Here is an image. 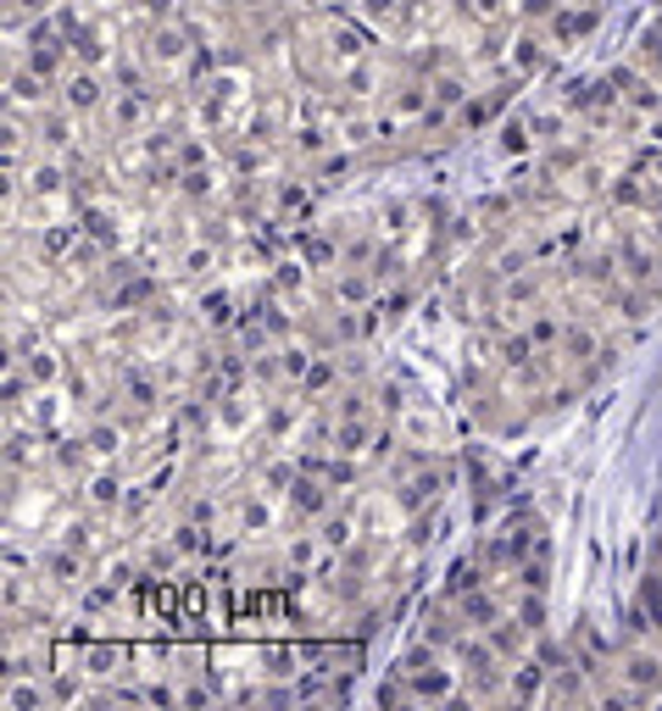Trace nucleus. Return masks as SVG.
<instances>
[{"label":"nucleus","instance_id":"f257e3e1","mask_svg":"<svg viewBox=\"0 0 662 711\" xmlns=\"http://www.w3.org/2000/svg\"><path fill=\"white\" fill-rule=\"evenodd\" d=\"M401 673H406V684H412V700L418 706H457V673L440 662V645H412L401 662H395Z\"/></svg>","mask_w":662,"mask_h":711},{"label":"nucleus","instance_id":"f03ea898","mask_svg":"<svg viewBox=\"0 0 662 711\" xmlns=\"http://www.w3.org/2000/svg\"><path fill=\"white\" fill-rule=\"evenodd\" d=\"M239 106H245V89H239L234 72H212V78L195 83V117H201L212 134H228L234 117H239Z\"/></svg>","mask_w":662,"mask_h":711},{"label":"nucleus","instance_id":"7ed1b4c3","mask_svg":"<svg viewBox=\"0 0 662 711\" xmlns=\"http://www.w3.org/2000/svg\"><path fill=\"white\" fill-rule=\"evenodd\" d=\"M101 123H106V134H112L117 145L145 139L150 123H156V101H150V89H117V95L101 106Z\"/></svg>","mask_w":662,"mask_h":711},{"label":"nucleus","instance_id":"20e7f679","mask_svg":"<svg viewBox=\"0 0 662 711\" xmlns=\"http://www.w3.org/2000/svg\"><path fill=\"white\" fill-rule=\"evenodd\" d=\"M139 56H145V67H161V72L190 67V56H195L190 23H145V45H139Z\"/></svg>","mask_w":662,"mask_h":711},{"label":"nucleus","instance_id":"39448f33","mask_svg":"<svg viewBox=\"0 0 662 711\" xmlns=\"http://www.w3.org/2000/svg\"><path fill=\"white\" fill-rule=\"evenodd\" d=\"M56 101L72 112V117H90V112H101L106 101H112V89H106V78H101V67H67L61 78H56Z\"/></svg>","mask_w":662,"mask_h":711},{"label":"nucleus","instance_id":"423d86ee","mask_svg":"<svg viewBox=\"0 0 662 711\" xmlns=\"http://www.w3.org/2000/svg\"><path fill=\"white\" fill-rule=\"evenodd\" d=\"M546 295H551V273H540V267H524V273H513V279H502V317L507 323H524L535 306H546Z\"/></svg>","mask_w":662,"mask_h":711},{"label":"nucleus","instance_id":"0eeeda50","mask_svg":"<svg viewBox=\"0 0 662 711\" xmlns=\"http://www.w3.org/2000/svg\"><path fill=\"white\" fill-rule=\"evenodd\" d=\"M379 290H384V279L373 273V267H335V273H328V306H351V312H362V306H373L379 301Z\"/></svg>","mask_w":662,"mask_h":711},{"label":"nucleus","instance_id":"6e6552de","mask_svg":"<svg viewBox=\"0 0 662 711\" xmlns=\"http://www.w3.org/2000/svg\"><path fill=\"white\" fill-rule=\"evenodd\" d=\"M284 506H290V517H295V522H323L328 511H335V484L301 467V473H295V484L284 489Z\"/></svg>","mask_w":662,"mask_h":711},{"label":"nucleus","instance_id":"1a4fd4ad","mask_svg":"<svg viewBox=\"0 0 662 711\" xmlns=\"http://www.w3.org/2000/svg\"><path fill=\"white\" fill-rule=\"evenodd\" d=\"M468 629H473V622H468V611H462V600H457V595H440V600H429V606H424V640H429V645L451 651Z\"/></svg>","mask_w":662,"mask_h":711},{"label":"nucleus","instance_id":"9d476101","mask_svg":"<svg viewBox=\"0 0 662 711\" xmlns=\"http://www.w3.org/2000/svg\"><path fill=\"white\" fill-rule=\"evenodd\" d=\"M29 206H34V212L72 206V167H61V161H40V167H29Z\"/></svg>","mask_w":662,"mask_h":711},{"label":"nucleus","instance_id":"9b49d317","mask_svg":"<svg viewBox=\"0 0 662 711\" xmlns=\"http://www.w3.org/2000/svg\"><path fill=\"white\" fill-rule=\"evenodd\" d=\"M596 23H602V7H591V0H568V7L546 23V40H551L557 50H573L579 40L596 34Z\"/></svg>","mask_w":662,"mask_h":711},{"label":"nucleus","instance_id":"f8f14e48","mask_svg":"<svg viewBox=\"0 0 662 711\" xmlns=\"http://www.w3.org/2000/svg\"><path fill=\"white\" fill-rule=\"evenodd\" d=\"M546 684H551V662L535 651L507 667V700H518V706H546Z\"/></svg>","mask_w":662,"mask_h":711},{"label":"nucleus","instance_id":"ddd939ff","mask_svg":"<svg viewBox=\"0 0 662 711\" xmlns=\"http://www.w3.org/2000/svg\"><path fill=\"white\" fill-rule=\"evenodd\" d=\"M56 18H61V29H67V50H72L78 67H106V61H112V45H106V29H101V23L67 18V12H56Z\"/></svg>","mask_w":662,"mask_h":711},{"label":"nucleus","instance_id":"4468645a","mask_svg":"<svg viewBox=\"0 0 662 711\" xmlns=\"http://www.w3.org/2000/svg\"><path fill=\"white\" fill-rule=\"evenodd\" d=\"M435 106V95H429V78H401L395 89H390V106H384V117H395L401 128H418V117Z\"/></svg>","mask_w":662,"mask_h":711},{"label":"nucleus","instance_id":"2eb2a0df","mask_svg":"<svg viewBox=\"0 0 662 711\" xmlns=\"http://www.w3.org/2000/svg\"><path fill=\"white\" fill-rule=\"evenodd\" d=\"M323 56L335 61V67H351V61H362V56H373L368 50V34L357 29V23H323Z\"/></svg>","mask_w":662,"mask_h":711},{"label":"nucleus","instance_id":"dca6fc26","mask_svg":"<svg viewBox=\"0 0 662 711\" xmlns=\"http://www.w3.org/2000/svg\"><path fill=\"white\" fill-rule=\"evenodd\" d=\"M51 89H56V83H51V78H40V72L23 61V67H12V78H7V101H12L18 112H23V106H29V112H45Z\"/></svg>","mask_w":662,"mask_h":711},{"label":"nucleus","instance_id":"f3484780","mask_svg":"<svg viewBox=\"0 0 662 711\" xmlns=\"http://www.w3.org/2000/svg\"><path fill=\"white\" fill-rule=\"evenodd\" d=\"M12 368H23V379H29V390H51V384H67V362L51 350V345H34L29 356H18Z\"/></svg>","mask_w":662,"mask_h":711},{"label":"nucleus","instance_id":"a211bd4d","mask_svg":"<svg viewBox=\"0 0 662 711\" xmlns=\"http://www.w3.org/2000/svg\"><path fill=\"white\" fill-rule=\"evenodd\" d=\"M295 395H301V400H328V395H340V356H328V350H317Z\"/></svg>","mask_w":662,"mask_h":711},{"label":"nucleus","instance_id":"6ab92c4d","mask_svg":"<svg viewBox=\"0 0 662 711\" xmlns=\"http://www.w3.org/2000/svg\"><path fill=\"white\" fill-rule=\"evenodd\" d=\"M78 234H85V223H45V228H40V239H34L40 261H45V267H61V261L72 256Z\"/></svg>","mask_w":662,"mask_h":711},{"label":"nucleus","instance_id":"aec40b11","mask_svg":"<svg viewBox=\"0 0 662 711\" xmlns=\"http://www.w3.org/2000/svg\"><path fill=\"white\" fill-rule=\"evenodd\" d=\"M123 495H128V484H123V473L106 462L101 473H90V484H85V500H90V511H123Z\"/></svg>","mask_w":662,"mask_h":711},{"label":"nucleus","instance_id":"412c9836","mask_svg":"<svg viewBox=\"0 0 662 711\" xmlns=\"http://www.w3.org/2000/svg\"><path fill=\"white\" fill-rule=\"evenodd\" d=\"M45 573H51V584H61V589H78V584H85V573H90V562H85V551H78V545H56L51 556H45Z\"/></svg>","mask_w":662,"mask_h":711},{"label":"nucleus","instance_id":"4be33fe9","mask_svg":"<svg viewBox=\"0 0 662 711\" xmlns=\"http://www.w3.org/2000/svg\"><path fill=\"white\" fill-rule=\"evenodd\" d=\"M551 50H557V45L546 40V29H540V34H535V29L513 34V72H524V78H529V72H540V67L551 61Z\"/></svg>","mask_w":662,"mask_h":711},{"label":"nucleus","instance_id":"5701e85b","mask_svg":"<svg viewBox=\"0 0 662 711\" xmlns=\"http://www.w3.org/2000/svg\"><path fill=\"white\" fill-rule=\"evenodd\" d=\"M7 706H12V711H51L56 700H51V684L23 678V673H7Z\"/></svg>","mask_w":662,"mask_h":711},{"label":"nucleus","instance_id":"b1692460","mask_svg":"<svg viewBox=\"0 0 662 711\" xmlns=\"http://www.w3.org/2000/svg\"><path fill=\"white\" fill-rule=\"evenodd\" d=\"M429 95H435V106L462 112V106H468V95H473V78H468V72H457V67H446V72H435V78H429Z\"/></svg>","mask_w":662,"mask_h":711},{"label":"nucleus","instance_id":"393cba45","mask_svg":"<svg viewBox=\"0 0 662 711\" xmlns=\"http://www.w3.org/2000/svg\"><path fill=\"white\" fill-rule=\"evenodd\" d=\"M335 89H346V101H368L373 89H379V61L373 56H362V61H351V67H340V78H335Z\"/></svg>","mask_w":662,"mask_h":711},{"label":"nucleus","instance_id":"a878e982","mask_svg":"<svg viewBox=\"0 0 662 711\" xmlns=\"http://www.w3.org/2000/svg\"><path fill=\"white\" fill-rule=\"evenodd\" d=\"M40 145L51 150V156H61V150H72V112L56 101L51 112H40Z\"/></svg>","mask_w":662,"mask_h":711},{"label":"nucleus","instance_id":"bb28decb","mask_svg":"<svg viewBox=\"0 0 662 711\" xmlns=\"http://www.w3.org/2000/svg\"><path fill=\"white\" fill-rule=\"evenodd\" d=\"M524 328H529V339H535L540 350H557V345H562V328H568V317H562L557 306H535V312L524 317Z\"/></svg>","mask_w":662,"mask_h":711},{"label":"nucleus","instance_id":"cd10ccee","mask_svg":"<svg viewBox=\"0 0 662 711\" xmlns=\"http://www.w3.org/2000/svg\"><path fill=\"white\" fill-rule=\"evenodd\" d=\"M406 306H412V284H406V279H390V284L379 290V301H373V312H379L384 328H395V323L406 317Z\"/></svg>","mask_w":662,"mask_h":711},{"label":"nucleus","instance_id":"c85d7f7f","mask_svg":"<svg viewBox=\"0 0 662 711\" xmlns=\"http://www.w3.org/2000/svg\"><path fill=\"white\" fill-rule=\"evenodd\" d=\"M451 12L473 29H495V23H507V0H451Z\"/></svg>","mask_w":662,"mask_h":711},{"label":"nucleus","instance_id":"c756f323","mask_svg":"<svg viewBox=\"0 0 662 711\" xmlns=\"http://www.w3.org/2000/svg\"><path fill=\"white\" fill-rule=\"evenodd\" d=\"M51 456H56V473H61V478H78V473H90V456H96V451H90V439H56Z\"/></svg>","mask_w":662,"mask_h":711},{"label":"nucleus","instance_id":"7c9ffc66","mask_svg":"<svg viewBox=\"0 0 662 711\" xmlns=\"http://www.w3.org/2000/svg\"><path fill=\"white\" fill-rule=\"evenodd\" d=\"M123 433H128L123 422H106V417H101V422H90V433H85V439H90L96 462H117V456H123Z\"/></svg>","mask_w":662,"mask_h":711},{"label":"nucleus","instance_id":"2f4dec72","mask_svg":"<svg viewBox=\"0 0 662 711\" xmlns=\"http://www.w3.org/2000/svg\"><path fill=\"white\" fill-rule=\"evenodd\" d=\"M301 261H306V267H323V273H335V267H340V239H335V234H306V239H301Z\"/></svg>","mask_w":662,"mask_h":711},{"label":"nucleus","instance_id":"473e14b6","mask_svg":"<svg viewBox=\"0 0 662 711\" xmlns=\"http://www.w3.org/2000/svg\"><path fill=\"white\" fill-rule=\"evenodd\" d=\"M395 422H401V433H406L412 444H418V451H435V444H440V422H435L429 411H412V406H406Z\"/></svg>","mask_w":662,"mask_h":711},{"label":"nucleus","instance_id":"72a5a7b5","mask_svg":"<svg viewBox=\"0 0 662 711\" xmlns=\"http://www.w3.org/2000/svg\"><path fill=\"white\" fill-rule=\"evenodd\" d=\"M290 150L306 156V161L328 156V128H323V123H295V128H290Z\"/></svg>","mask_w":662,"mask_h":711},{"label":"nucleus","instance_id":"f704fd0d","mask_svg":"<svg viewBox=\"0 0 662 711\" xmlns=\"http://www.w3.org/2000/svg\"><path fill=\"white\" fill-rule=\"evenodd\" d=\"M201 317H206V328H217V334L239 328V312H234V295H228V290H212V295L201 301Z\"/></svg>","mask_w":662,"mask_h":711},{"label":"nucleus","instance_id":"c9c22d12","mask_svg":"<svg viewBox=\"0 0 662 711\" xmlns=\"http://www.w3.org/2000/svg\"><path fill=\"white\" fill-rule=\"evenodd\" d=\"M273 206H279L284 217H301V212L312 206V190L301 184V178H279V184H273Z\"/></svg>","mask_w":662,"mask_h":711},{"label":"nucleus","instance_id":"e433bc0d","mask_svg":"<svg viewBox=\"0 0 662 711\" xmlns=\"http://www.w3.org/2000/svg\"><path fill=\"white\" fill-rule=\"evenodd\" d=\"M629 61H635L640 72H651V78H662V23L640 34V45H635V56H629Z\"/></svg>","mask_w":662,"mask_h":711},{"label":"nucleus","instance_id":"4c0bfd02","mask_svg":"<svg viewBox=\"0 0 662 711\" xmlns=\"http://www.w3.org/2000/svg\"><path fill=\"white\" fill-rule=\"evenodd\" d=\"M45 684H51V700H56V706H78V700H90V695H85V678H78L72 667L51 673Z\"/></svg>","mask_w":662,"mask_h":711},{"label":"nucleus","instance_id":"58836bf2","mask_svg":"<svg viewBox=\"0 0 662 711\" xmlns=\"http://www.w3.org/2000/svg\"><path fill=\"white\" fill-rule=\"evenodd\" d=\"M268 522H273V511H268V500L251 489V495H239V528L245 533H268Z\"/></svg>","mask_w":662,"mask_h":711},{"label":"nucleus","instance_id":"ea45409f","mask_svg":"<svg viewBox=\"0 0 662 711\" xmlns=\"http://www.w3.org/2000/svg\"><path fill=\"white\" fill-rule=\"evenodd\" d=\"M179 562H184V551H179L173 540H156V545L145 551V573H150V578H168Z\"/></svg>","mask_w":662,"mask_h":711},{"label":"nucleus","instance_id":"a19ab883","mask_svg":"<svg viewBox=\"0 0 662 711\" xmlns=\"http://www.w3.org/2000/svg\"><path fill=\"white\" fill-rule=\"evenodd\" d=\"M179 195L195 201V206L212 201V195H217V172H212V167H190V172H184V184H179Z\"/></svg>","mask_w":662,"mask_h":711},{"label":"nucleus","instance_id":"79ce46f5","mask_svg":"<svg viewBox=\"0 0 662 711\" xmlns=\"http://www.w3.org/2000/svg\"><path fill=\"white\" fill-rule=\"evenodd\" d=\"M78 223H85V234H96V239H101L106 250H112V245L123 239V228H117V223H112V217H106L101 206H85V212H78Z\"/></svg>","mask_w":662,"mask_h":711},{"label":"nucleus","instance_id":"37998d69","mask_svg":"<svg viewBox=\"0 0 662 711\" xmlns=\"http://www.w3.org/2000/svg\"><path fill=\"white\" fill-rule=\"evenodd\" d=\"M251 417H257V406H245V395H239V390H228V395L217 400V422H223V428H245Z\"/></svg>","mask_w":662,"mask_h":711},{"label":"nucleus","instance_id":"c03bdc74","mask_svg":"<svg viewBox=\"0 0 662 711\" xmlns=\"http://www.w3.org/2000/svg\"><path fill=\"white\" fill-rule=\"evenodd\" d=\"M295 400H301V395H295ZM295 400H273V406H268V417H262V433H268V439H284V433L295 428Z\"/></svg>","mask_w":662,"mask_h":711},{"label":"nucleus","instance_id":"a18cd8bd","mask_svg":"<svg viewBox=\"0 0 662 711\" xmlns=\"http://www.w3.org/2000/svg\"><path fill=\"white\" fill-rule=\"evenodd\" d=\"M351 533H357L351 517H323V522H317V540H323L328 551H346V545H351Z\"/></svg>","mask_w":662,"mask_h":711},{"label":"nucleus","instance_id":"49530a36","mask_svg":"<svg viewBox=\"0 0 662 711\" xmlns=\"http://www.w3.org/2000/svg\"><path fill=\"white\" fill-rule=\"evenodd\" d=\"M312 172H317V184H340V178L351 172V156L346 150H328V156L312 161Z\"/></svg>","mask_w":662,"mask_h":711},{"label":"nucleus","instance_id":"de8ad7c7","mask_svg":"<svg viewBox=\"0 0 662 711\" xmlns=\"http://www.w3.org/2000/svg\"><path fill=\"white\" fill-rule=\"evenodd\" d=\"M562 7H568V0H518V18H524L529 29H546Z\"/></svg>","mask_w":662,"mask_h":711},{"label":"nucleus","instance_id":"09e8293b","mask_svg":"<svg viewBox=\"0 0 662 711\" xmlns=\"http://www.w3.org/2000/svg\"><path fill=\"white\" fill-rule=\"evenodd\" d=\"M273 290L279 295H301L306 290V261H284L279 273H273Z\"/></svg>","mask_w":662,"mask_h":711},{"label":"nucleus","instance_id":"8fccbe9b","mask_svg":"<svg viewBox=\"0 0 662 711\" xmlns=\"http://www.w3.org/2000/svg\"><path fill=\"white\" fill-rule=\"evenodd\" d=\"M139 18H145V23H184L179 0H139Z\"/></svg>","mask_w":662,"mask_h":711},{"label":"nucleus","instance_id":"3c124183","mask_svg":"<svg viewBox=\"0 0 662 711\" xmlns=\"http://www.w3.org/2000/svg\"><path fill=\"white\" fill-rule=\"evenodd\" d=\"M535 139H540L535 123H507V128H502V150H513V156H524Z\"/></svg>","mask_w":662,"mask_h":711},{"label":"nucleus","instance_id":"603ef678","mask_svg":"<svg viewBox=\"0 0 662 711\" xmlns=\"http://www.w3.org/2000/svg\"><path fill=\"white\" fill-rule=\"evenodd\" d=\"M295 473H301V462H268V467H262V484H268L273 495H284V489L295 484Z\"/></svg>","mask_w":662,"mask_h":711},{"label":"nucleus","instance_id":"864d4df0","mask_svg":"<svg viewBox=\"0 0 662 711\" xmlns=\"http://www.w3.org/2000/svg\"><path fill=\"white\" fill-rule=\"evenodd\" d=\"M179 167L190 172V167H212V150L195 139V134H184V145H179Z\"/></svg>","mask_w":662,"mask_h":711},{"label":"nucleus","instance_id":"5fc2aeb1","mask_svg":"<svg viewBox=\"0 0 662 711\" xmlns=\"http://www.w3.org/2000/svg\"><path fill=\"white\" fill-rule=\"evenodd\" d=\"M217 700V689L206 684V678H190V684H179V706H212Z\"/></svg>","mask_w":662,"mask_h":711},{"label":"nucleus","instance_id":"6e6d98bb","mask_svg":"<svg viewBox=\"0 0 662 711\" xmlns=\"http://www.w3.org/2000/svg\"><path fill=\"white\" fill-rule=\"evenodd\" d=\"M212 261H217L212 245H190V250H184V273H212Z\"/></svg>","mask_w":662,"mask_h":711},{"label":"nucleus","instance_id":"4d7b16f0","mask_svg":"<svg viewBox=\"0 0 662 711\" xmlns=\"http://www.w3.org/2000/svg\"><path fill=\"white\" fill-rule=\"evenodd\" d=\"M112 78H117V89H145V72H139V61H117V67H112Z\"/></svg>","mask_w":662,"mask_h":711},{"label":"nucleus","instance_id":"13d9d810","mask_svg":"<svg viewBox=\"0 0 662 711\" xmlns=\"http://www.w3.org/2000/svg\"><path fill=\"white\" fill-rule=\"evenodd\" d=\"M184 517H190V522H201V528H212V522H217V506H212V500H206V495H195V500H190V511H184Z\"/></svg>","mask_w":662,"mask_h":711},{"label":"nucleus","instance_id":"bf43d9fd","mask_svg":"<svg viewBox=\"0 0 662 711\" xmlns=\"http://www.w3.org/2000/svg\"><path fill=\"white\" fill-rule=\"evenodd\" d=\"M306 7H317V12H346V0H306Z\"/></svg>","mask_w":662,"mask_h":711},{"label":"nucleus","instance_id":"052dcab7","mask_svg":"<svg viewBox=\"0 0 662 711\" xmlns=\"http://www.w3.org/2000/svg\"><path fill=\"white\" fill-rule=\"evenodd\" d=\"M234 7H239V12H262V7H268V0H234Z\"/></svg>","mask_w":662,"mask_h":711}]
</instances>
